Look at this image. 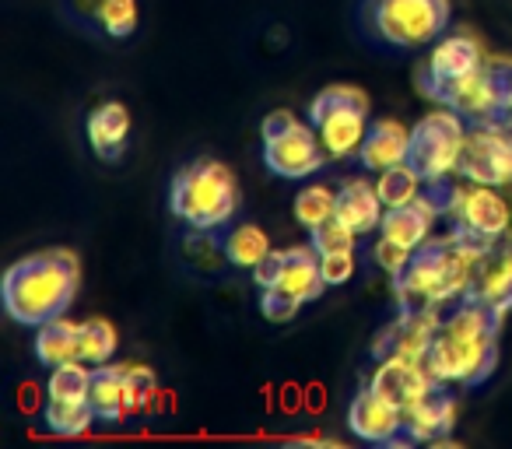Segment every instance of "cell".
<instances>
[{
	"instance_id": "6da1fadb",
	"label": "cell",
	"mask_w": 512,
	"mask_h": 449,
	"mask_svg": "<svg viewBox=\"0 0 512 449\" xmlns=\"http://www.w3.org/2000/svg\"><path fill=\"white\" fill-rule=\"evenodd\" d=\"M502 323L505 316L484 306L474 295H463L460 302L442 313V323L432 337V348L425 355V369L435 383L453 386V390H477L498 369V351H502Z\"/></svg>"
},
{
	"instance_id": "7a4b0ae2",
	"label": "cell",
	"mask_w": 512,
	"mask_h": 449,
	"mask_svg": "<svg viewBox=\"0 0 512 449\" xmlns=\"http://www.w3.org/2000/svg\"><path fill=\"white\" fill-rule=\"evenodd\" d=\"M498 243L477 239L470 232L456 229V225L449 229V236L425 239L411 253L404 271L393 278V306H397V313H414V309H439V313H446L453 302H460L470 292L477 264Z\"/></svg>"
},
{
	"instance_id": "3957f363",
	"label": "cell",
	"mask_w": 512,
	"mask_h": 449,
	"mask_svg": "<svg viewBox=\"0 0 512 449\" xmlns=\"http://www.w3.org/2000/svg\"><path fill=\"white\" fill-rule=\"evenodd\" d=\"M81 288V260L71 250H39L4 271V309L22 327H43L71 309Z\"/></svg>"
},
{
	"instance_id": "277c9868",
	"label": "cell",
	"mask_w": 512,
	"mask_h": 449,
	"mask_svg": "<svg viewBox=\"0 0 512 449\" xmlns=\"http://www.w3.org/2000/svg\"><path fill=\"white\" fill-rule=\"evenodd\" d=\"M449 0H358L355 32L369 50L414 53L449 32Z\"/></svg>"
},
{
	"instance_id": "5b68a950",
	"label": "cell",
	"mask_w": 512,
	"mask_h": 449,
	"mask_svg": "<svg viewBox=\"0 0 512 449\" xmlns=\"http://www.w3.org/2000/svg\"><path fill=\"white\" fill-rule=\"evenodd\" d=\"M242 207L239 179L218 158H197L176 169L169 183V211L186 229L218 236L235 221Z\"/></svg>"
},
{
	"instance_id": "8992f818",
	"label": "cell",
	"mask_w": 512,
	"mask_h": 449,
	"mask_svg": "<svg viewBox=\"0 0 512 449\" xmlns=\"http://www.w3.org/2000/svg\"><path fill=\"white\" fill-rule=\"evenodd\" d=\"M264 137V165L281 179H309L327 165V148L313 123L299 120L288 109H274L260 123Z\"/></svg>"
},
{
	"instance_id": "52a82bcc",
	"label": "cell",
	"mask_w": 512,
	"mask_h": 449,
	"mask_svg": "<svg viewBox=\"0 0 512 449\" xmlns=\"http://www.w3.org/2000/svg\"><path fill=\"white\" fill-rule=\"evenodd\" d=\"M309 123L320 134L330 158H351L362 148V137L369 130V95L355 85H330L313 95L309 102Z\"/></svg>"
},
{
	"instance_id": "ba28073f",
	"label": "cell",
	"mask_w": 512,
	"mask_h": 449,
	"mask_svg": "<svg viewBox=\"0 0 512 449\" xmlns=\"http://www.w3.org/2000/svg\"><path fill=\"white\" fill-rule=\"evenodd\" d=\"M463 141H467V120L442 106L439 113H428L414 123L407 165L418 172L421 183H442L460 165Z\"/></svg>"
},
{
	"instance_id": "9c48e42d",
	"label": "cell",
	"mask_w": 512,
	"mask_h": 449,
	"mask_svg": "<svg viewBox=\"0 0 512 449\" xmlns=\"http://www.w3.org/2000/svg\"><path fill=\"white\" fill-rule=\"evenodd\" d=\"M253 281L260 292L285 295V299L309 306L327 292V278H323L320 253L313 246H292V250H281L264 260V264L253 271Z\"/></svg>"
},
{
	"instance_id": "30bf717a",
	"label": "cell",
	"mask_w": 512,
	"mask_h": 449,
	"mask_svg": "<svg viewBox=\"0 0 512 449\" xmlns=\"http://www.w3.org/2000/svg\"><path fill=\"white\" fill-rule=\"evenodd\" d=\"M432 102L453 109L456 116L467 120V127H484V123H502V127H512V113L505 106L502 85L495 78V67L484 64L481 71L467 74L460 81H449V85H439L432 92H425Z\"/></svg>"
},
{
	"instance_id": "8fae6325",
	"label": "cell",
	"mask_w": 512,
	"mask_h": 449,
	"mask_svg": "<svg viewBox=\"0 0 512 449\" xmlns=\"http://www.w3.org/2000/svg\"><path fill=\"white\" fill-rule=\"evenodd\" d=\"M467 183L481 186H512V127L502 123H484V127H467V141L456 165Z\"/></svg>"
},
{
	"instance_id": "7c38bea8",
	"label": "cell",
	"mask_w": 512,
	"mask_h": 449,
	"mask_svg": "<svg viewBox=\"0 0 512 449\" xmlns=\"http://www.w3.org/2000/svg\"><path fill=\"white\" fill-rule=\"evenodd\" d=\"M446 218L453 221L456 229L470 232L477 239H488V243L505 239V232L512 229V207H505V200L495 193V186L481 183L456 186Z\"/></svg>"
},
{
	"instance_id": "4fadbf2b",
	"label": "cell",
	"mask_w": 512,
	"mask_h": 449,
	"mask_svg": "<svg viewBox=\"0 0 512 449\" xmlns=\"http://www.w3.org/2000/svg\"><path fill=\"white\" fill-rule=\"evenodd\" d=\"M442 323L439 309H414V313H397L393 323H386L372 341V362L386 358H407V362H425L432 337Z\"/></svg>"
},
{
	"instance_id": "5bb4252c",
	"label": "cell",
	"mask_w": 512,
	"mask_h": 449,
	"mask_svg": "<svg viewBox=\"0 0 512 449\" xmlns=\"http://www.w3.org/2000/svg\"><path fill=\"white\" fill-rule=\"evenodd\" d=\"M348 428L369 446H404V411L376 393L369 383L351 397Z\"/></svg>"
},
{
	"instance_id": "9a60e30c",
	"label": "cell",
	"mask_w": 512,
	"mask_h": 449,
	"mask_svg": "<svg viewBox=\"0 0 512 449\" xmlns=\"http://www.w3.org/2000/svg\"><path fill=\"white\" fill-rule=\"evenodd\" d=\"M481 67H484V57H481L477 39L463 36V32H456V36H442L439 43H435L432 57H428V64L418 71V92L425 95L439 85L467 78V74L481 71Z\"/></svg>"
},
{
	"instance_id": "2e32d148",
	"label": "cell",
	"mask_w": 512,
	"mask_h": 449,
	"mask_svg": "<svg viewBox=\"0 0 512 449\" xmlns=\"http://www.w3.org/2000/svg\"><path fill=\"white\" fill-rule=\"evenodd\" d=\"M369 386L376 393H383L390 404H397L400 411H407V407H414L418 400H425L439 383L428 376V369L421 362L386 358V362H376V369H372V376H369Z\"/></svg>"
},
{
	"instance_id": "e0dca14e",
	"label": "cell",
	"mask_w": 512,
	"mask_h": 449,
	"mask_svg": "<svg viewBox=\"0 0 512 449\" xmlns=\"http://www.w3.org/2000/svg\"><path fill=\"white\" fill-rule=\"evenodd\" d=\"M456 425V397L453 386H435L425 400L404 411V446H418V442H435L449 435Z\"/></svg>"
},
{
	"instance_id": "ac0fdd59",
	"label": "cell",
	"mask_w": 512,
	"mask_h": 449,
	"mask_svg": "<svg viewBox=\"0 0 512 449\" xmlns=\"http://www.w3.org/2000/svg\"><path fill=\"white\" fill-rule=\"evenodd\" d=\"M383 214H386V204L379 197V190L362 176H351L337 186V211L334 218L344 221L351 232L358 236H369L383 225Z\"/></svg>"
},
{
	"instance_id": "d6986e66",
	"label": "cell",
	"mask_w": 512,
	"mask_h": 449,
	"mask_svg": "<svg viewBox=\"0 0 512 449\" xmlns=\"http://www.w3.org/2000/svg\"><path fill=\"white\" fill-rule=\"evenodd\" d=\"M470 295L491 306L495 313H512V239L498 243L488 257L477 264L474 281H470Z\"/></svg>"
},
{
	"instance_id": "ffe728a7",
	"label": "cell",
	"mask_w": 512,
	"mask_h": 449,
	"mask_svg": "<svg viewBox=\"0 0 512 449\" xmlns=\"http://www.w3.org/2000/svg\"><path fill=\"white\" fill-rule=\"evenodd\" d=\"M88 144L92 151L102 158V162H120L127 155V144H130V113L123 102H102L88 113Z\"/></svg>"
},
{
	"instance_id": "44dd1931",
	"label": "cell",
	"mask_w": 512,
	"mask_h": 449,
	"mask_svg": "<svg viewBox=\"0 0 512 449\" xmlns=\"http://www.w3.org/2000/svg\"><path fill=\"white\" fill-rule=\"evenodd\" d=\"M407 148H411V130H404L397 120H372L358 148V162L365 172H386L407 162Z\"/></svg>"
},
{
	"instance_id": "7402d4cb",
	"label": "cell",
	"mask_w": 512,
	"mask_h": 449,
	"mask_svg": "<svg viewBox=\"0 0 512 449\" xmlns=\"http://www.w3.org/2000/svg\"><path fill=\"white\" fill-rule=\"evenodd\" d=\"M88 400L99 421H109V425L127 421V365H95Z\"/></svg>"
},
{
	"instance_id": "603a6c76",
	"label": "cell",
	"mask_w": 512,
	"mask_h": 449,
	"mask_svg": "<svg viewBox=\"0 0 512 449\" xmlns=\"http://www.w3.org/2000/svg\"><path fill=\"white\" fill-rule=\"evenodd\" d=\"M36 358L46 369L81 362V323L57 316V320H46L43 327H36Z\"/></svg>"
},
{
	"instance_id": "cb8c5ba5",
	"label": "cell",
	"mask_w": 512,
	"mask_h": 449,
	"mask_svg": "<svg viewBox=\"0 0 512 449\" xmlns=\"http://www.w3.org/2000/svg\"><path fill=\"white\" fill-rule=\"evenodd\" d=\"M221 253L232 267L239 271H256V267L264 264L271 257V239L260 225L253 221H239V225H228L225 239H221Z\"/></svg>"
},
{
	"instance_id": "d4e9b609",
	"label": "cell",
	"mask_w": 512,
	"mask_h": 449,
	"mask_svg": "<svg viewBox=\"0 0 512 449\" xmlns=\"http://www.w3.org/2000/svg\"><path fill=\"white\" fill-rule=\"evenodd\" d=\"M43 421H46V428H50L53 435H67V439H74V435L88 432V428H92V421H99V418H95L92 400L46 397Z\"/></svg>"
},
{
	"instance_id": "484cf974",
	"label": "cell",
	"mask_w": 512,
	"mask_h": 449,
	"mask_svg": "<svg viewBox=\"0 0 512 449\" xmlns=\"http://www.w3.org/2000/svg\"><path fill=\"white\" fill-rule=\"evenodd\" d=\"M337 211V193L330 186L316 183V186H306V190L295 193V218H299L302 229H320L334 218Z\"/></svg>"
},
{
	"instance_id": "4316f807",
	"label": "cell",
	"mask_w": 512,
	"mask_h": 449,
	"mask_svg": "<svg viewBox=\"0 0 512 449\" xmlns=\"http://www.w3.org/2000/svg\"><path fill=\"white\" fill-rule=\"evenodd\" d=\"M116 327L109 320H102V316H95V320H85L81 323V362L85 365H106L113 362L116 355Z\"/></svg>"
},
{
	"instance_id": "83f0119b",
	"label": "cell",
	"mask_w": 512,
	"mask_h": 449,
	"mask_svg": "<svg viewBox=\"0 0 512 449\" xmlns=\"http://www.w3.org/2000/svg\"><path fill=\"white\" fill-rule=\"evenodd\" d=\"M376 190H379V197H383L386 207H400V204H411L414 197H421L425 183H421V176L411 169V165L400 162V165H393V169L379 172Z\"/></svg>"
},
{
	"instance_id": "f1b7e54d",
	"label": "cell",
	"mask_w": 512,
	"mask_h": 449,
	"mask_svg": "<svg viewBox=\"0 0 512 449\" xmlns=\"http://www.w3.org/2000/svg\"><path fill=\"white\" fill-rule=\"evenodd\" d=\"M92 390V365L85 362H67L50 369V383H46V397L60 400H88Z\"/></svg>"
},
{
	"instance_id": "f546056e",
	"label": "cell",
	"mask_w": 512,
	"mask_h": 449,
	"mask_svg": "<svg viewBox=\"0 0 512 449\" xmlns=\"http://www.w3.org/2000/svg\"><path fill=\"white\" fill-rule=\"evenodd\" d=\"M137 32V0H106L99 15L102 39H130Z\"/></svg>"
},
{
	"instance_id": "4dcf8cb0",
	"label": "cell",
	"mask_w": 512,
	"mask_h": 449,
	"mask_svg": "<svg viewBox=\"0 0 512 449\" xmlns=\"http://www.w3.org/2000/svg\"><path fill=\"white\" fill-rule=\"evenodd\" d=\"M158 393V379L148 365H127V418H137L151 407Z\"/></svg>"
},
{
	"instance_id": "1f68e13d",
	"label": "cell",
	"mask_w": 512,
	"mask_h": 449,
	"mask_svg": "<svg viewBox=\"0 0 512 449\" xmlns=\"http://www.w3.org/2000/svg\"><path fill=\"white\" fill-rule=\"evenodd\" d=\"M358 243V232H351L344 221L330 218L327 225H320V229L309 232V246H313L320 257H330V253H348L355 250Z\"/></svg>"
},
{
	"instance_id": "d6a6232c",
	"label": "cell",
	"mask_w": 512,
	"mask_h": 449,
	"mask_svg": "<svg viewBox=\"0 0 512 449\" xmlns=\"http://www.w3.org/2000/svg\"><path fill=\"white\" fill-rule=\"evenodd\" d=\"M102 4H106V0H60V15H64V22H71L78 32L99 36Z\"/></svg>"
},
{
	"instance_id": "836d02e7",
	"label": "cell",
	"mask_w": 512,
	"mask_h": 449,
	"mask_svg": "<svg viewBox=\"0 0 512 449\" xmlns=\"http://www.w3.org/2000/svg\"><path fill=\"white\" fill-rule=\"evenodd\" d=\"M411 253L414 250H404V246L390 243V239H383V236H379V243L372 246V260H376V267H383L390 278H397V274L404 271L407 260H411Z\"/></svg>"
},
{
	"instance_id": "e575fe53",
	"label": "cell",
	"mask_w": 512,
	"mask_h": 449,
	"mask_svg": "<svg viewBox=\"0 0 512 449\" xmlns=\"http://www.w3.org/2000/svg\"><path fill=\"white\" fill-rule=\"evenodd\" d=\"M323 278H327L330 288H341L355 278V250L348 253H330V257H320Z\"/></svg>"
},
{
	"instance_id": "d590c367",
	"label": "cell",
	"mask_w": 512,
	"mask_h": 449,
	"mask_svg": "<svg viewBox=\"0 0 512 449\" xmlns=\"http://www.w3.org/2000/svg\"><path fill=\"white\" fill-rule=\"evenodd\" d=\"M260 313H264L271 323H292L295 316L302 313V306H299V302H292V299H285V295L260 292Z\"/></svg>"
},
{
	"instance_id": "8d00e7d4",
	"label": "cell",
	"mask_w": 512,
	"mask_h": 449,
	"mask_svg": "<svg viewBox=\"0 0 512 449\" xmlns=\"http://www.w3.org/2000/svg\"><path fill=\"white\" fill-rule=\"evenodd\" d=\"M495 78H498V85H502V95H505V106H509V113H512V57H505V60H495Z\"/></svg>"
}]
</instances>
